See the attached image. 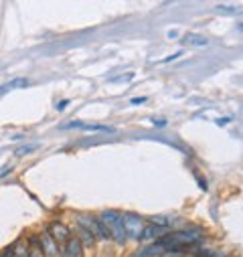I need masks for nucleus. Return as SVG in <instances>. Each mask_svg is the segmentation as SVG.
Instances as JSON below:
<instances>
[{
	"mask_svg": "<svg viewBox=\"0 0 243 257\" xmlns=\"http://www.w3.org/2000/svg\"><path fill=\"white\" fill-rule=\"evenodd\" d=\"M100 219L105 223L107 231H110L112 239L116 243H124L128 241V235H126V229H124V217H122L120 211H114V209H107V211H101L100 213Z\"/></svg>",
	"mask_w": 243,
	"mask_h": 257,
	"instance_id": "nucleus-1",
	"label": "nucleus"
},
{
	"mask_svg": "<svg viewBox=\"0 0 243 257\" xmlns=\"http://www.w3.org/2000/svg\"><path fill=\"white\" fill-rule=\"evenodd\" d=\"M75 221L77 223H83L89 229V231L96 235L98 241H110L112 239V235H110V231H107L105 223L100 219V215H77Z\"/></svg>",
	"mask_w": 243,
	"mask_h": 257,
	"instance_id": "nucleus-2",
	"label": "nucleus"
},
{
	"mask_svg": "<svg viewBox=\"0 0 243 257\" xmlns=\"http://www.w3.org/2000/svg\"><path fill=\"white\" fill-rule=\"evenodd\" d=\"M122 217H124V229H126L128 239L138 241L142 231H144V227L148 225L146 219L142 215H136V213H122Z\"/></svg>",
	"mask_w": 243,
	"mask_h": 257,
	"instance_id": "nucleus-3",
	"label": "nucleus"
},
{
	"mask_svg": "<svg viewBox=\"0 0 243 257\" xmlns=\"http://www.w3.org/2000/svg\"><path fill=\"white\" fill-rule=\"evenodd\" d=\"M47 229H49V233L53 235V239H55V243H57V247H59V253L65 249V245H67V241L71 239V229L67 227L63 221H51L49 225H47Z\"/></svg>",
	"mask_w": 243,
	"mask_h": 257,
	"instance_id": "nucleus-4",
	"label": "nucleus"
},
{
	"mask_svg": "<svg viewBox=\"0 0 243 257\" xmlns=\"http://www.w3.org/2000/svg\"><path fill=\"white\" fill-rule=\"evenodd\" d=\"M170 231V227H162V225H154V223H148L146 227H144V231H142V235H140V243H154V241H158V239H162L166 233Z\"/></svg>",
	"mask_w": 243,
	"mask_h": 257,
	"instance_id": "nucleus-5",
	"label": "nucleus"
},
{
	"mask_svg": "<svg viewBox=\"0 0 243 257\" xmlns=\"http://www.w3.org/2000/svg\"><path fill=\"white\" fill-rule=\"evenodd\" d=\"M39 237H40V247H43L45 257H59V247H57V243H55V239H53V235L49 233L47 227L40 231Z\"/></svg>",
	"mask_w": 243,
	"mask_h": 257,
	"instance_id": "nucleus-6",
	"label": "nucleus"
},
{
	"mask_svg": "<svg viewBox=\"0 0 243 257\" xmlns=\"http://www.w3.org/2000/svg\"><path fill=\"white\" fill-rule=\"evenodd\" d=\"M73 235L81 241L83 249H85V247H93V245H96V241H98L96 235H93L83 223H77V221H75V233H73Z\"/></svg>",
	"mask_w": 243,
	"mask_h": 257,
	"instance_id": "nucleus-7",
	"label": "nucleus"
},
{
	"mask_svg": "<svg viewBox=\"0 0 243 257\" xmlns=\"http://www.w3.org/2000/svg\"><path fill=\"white\" fill-rule=\"evenodd\" d=\"M59 257H83V245H81V241L75 235H71V239L67 241V245L59 253Z\"/></svg>",
	"mask_w": 243,
	"mask_h": 257,
	"instance_id": "nucleus-8",
	"label": "nucleus"
},
{
	"mask_svg": "<svg viewBox=\"0 0 243 257\" xmlns=\"http://www.w3.org/2000/svg\"><path fill=\"white\" fill-rule=\"evenodd\" d=\"M26 249H29V257H45L43 247H40V237L37 233H31L26 237Z\"/></svg>",
	"mask_w": 243,
	"mask_h": 257,
	"instance_id": "nucleus-9",
	"label": "nucleus"
},
{
	"mask_svg": "<svg viewBox=\"0 0 243 257\" xmlns=\"http://www.w3.org/2000/svg\"><path fill=\"white\" fill-rule=\"evenodd\" d=\"M182 45H191V47H207L209 45V39L197 35V33H186L182 37Z\"/></svg>",
	"mask_w": 243,
	"mask_h": 257,
	"instance_id": "nucleus-10",
	"label": "nucleus"
},
{
	"mask_svg": "<svg viewBox=\"0 0 243 257\" xmlns=\"http://www.w3.org/2000/svg\"><path fill=\"white\" fill-rule=\"evenodd\" d=\"M29 85V79H24V77H17V79H12L8 81V83H4L2 87H0V96L6 91H12V89H20V87H26Z\"/></svg>",
	"mask_w": 243,
	"mask_h": 257,
	"instance_id": "nucleus-11",
	"label": "nucleus"
},
{
	"mask_svg": "<svg viewBox=\"0 0 243 257\" xmlns=\"http://www.w3.org/2000/svg\"><path fill=\"white\" fill-rule=\"evenodd\" d=\"M188 257H225V253L221 251H215V249H205V247H199L195 249Z\"/></svg>",
	"mask_w": 243,
	"mask_h": 257,
	"instance_id": "nucleus-12",
	"label": "nucleus"
},
{
	"mask_svg": "<svg viewBox=\"0 0 243 257\" xmlns=\"http://www.w3.org/2000/svg\"><path fill=\"white\" fill-rule=\"evenodd\" d=\"M12 247V253H15V257H29V249H26V241L19 239L15 245H10Z\"/></svg>",
	"mask_w": 243,
	"mask_h": 257,
	"instance_id": "nucleus-13",
	"label": "nucleus"
},
{
	"mask_svg": "<svg viewBox=\"0 0 243 257\" xmlns=\"http://www.w3.org/2000/svg\"><path fill=\"white\" fill-rule=\"evenodd\" d=\"M81 130H85V132H110V134L116 132V128H112V126H100V124H83Z\"/></svg>",
	"mask_w": 243,
	"mask_h": 257,
	"instance_id": "nucleus-14",
	"label": "nucleus"
},
{
	"mask_svg": "<svg viewBox=\"0 0 243 257\" xmlns=\"http://www.w3.org/2000/svg\"><path fill=\"white\" fill-rule=\"evenodd\" d=\"M33 150H37V146H20L19 150L15 152V156H22V154H29V152H33Z\"/></svg>",
	"mask_w": 243,
	"mask_h": 257,
	"instance_id": "nucleus-15",
	"label": "nucleus"
},
{
	"mask_svg": "<svg viewBox=\"0 0 243 257\" xmlns=\"http://www.w3.org/2000/svg\"><path fill=\"white\" fill-rule=\"evenodd\" d=\"M179 57H182V51H177V53H172V55H168V57H164L160 63H170V61H174V59H179Z\"/></svg>",
	"mask_w": 243,
	"mask_h": 257,
	"instance_id": "nucleus-16",
	"label": "nucleus"
},
{
	"mask_svg": "<svg viewBox=\"0 0 243 257\" xmlns=\"http://www.w3.org/2000/svg\"><path fill=\"white\" fill-rule=\"evenodd\" d=\"M195 178H197V182H199V186L202 188V191H207V182H205V178H201L199 172H195Z\"/></svg>",
	"mask_w": 243,
	"mask_h": 257,
	"instance_id": "nucleus-17",
	"label": "nucleus"
},
{
	"mask_svg": "<svg viewBox=\"0 0 243 257\" xmlns=\"http://www.w3.org/2000/svg\"><path fill=\"white\" fill-rule=\"evenodd\" d=\"M152 126H154V128H164V126H166V119H154V118H152Z\"/></svg>",
	"mask_w": 243,
	"mask_h": 257,
	"instance_id": "nucleus-18",
	"label": "nucleus"
},
{
	"mask_svg": "<svg viewBox=\"0 0 243 257\" xmlns=\"http://www.w3.org/2000/svg\"><path fill=\"white\" fill-rule=\"evenodd\" d=\"M130 103L132 105H142V103H146V98H132Z\"/></svg>",
	"mask_w": 243,
	"mask_h": 257,
	"instance_id": "nucleus-19",
	"label": "nucleus"
},
{
	"mask_svg": "<svg viewBox=\"0 0 243 257\" xmlns=\"http://www.w3.org/2000/svg\"><path fill=\"white\" fill-rule=\"evenodd\" d=\"M229 121H231V118H217V119H215V124H217V126H225V124H229Z\"/></svg>",
	"mask_w": 243,
	"mask_h": 257,
	"instance_id": "nucleus-20",
	"label": "nucleus"
},
{
	"mask_svg": "<svg viewBox=\"0 0 243 257\" xmlns=\"http://www.w3.org/2000/svg\"><path fill=\"white\" fill-rule=\"evenodd\" d=\"M67 105H69V99H63V101H59V105H57V110H65Z\"/></svg>",
	"mask_w": 243,
	"mask_h": 257,
	"instance_id": "nucleus-21",
	"label": "nucleus"
},
{
	"mask_svg": "<svg viewBox=\"0 0 243 257\" xmlns=\"http://www.w3.org/2000/svg\"><path fill=\"white\" fill-rule=\"evenodd\" d=\"M237 29H239V31L243 33V22H239V24H237Z\"/></svg>",
	"mask_w": 243,
	"mask_h": 257,
	"instance_id": "nucleus-22",
	"label": "nucleus"
}]
</instances>
